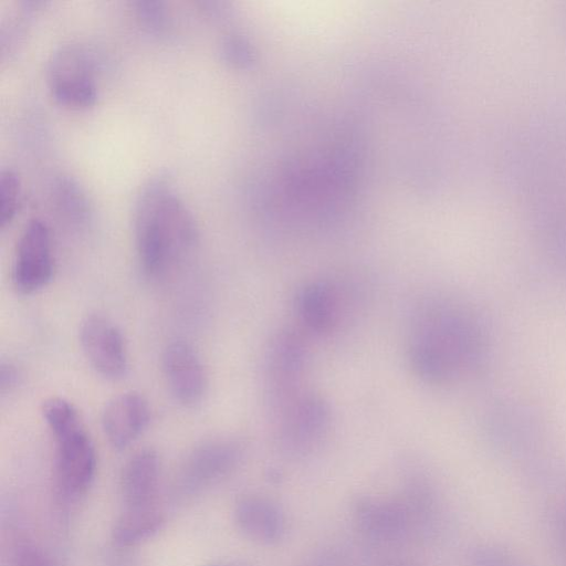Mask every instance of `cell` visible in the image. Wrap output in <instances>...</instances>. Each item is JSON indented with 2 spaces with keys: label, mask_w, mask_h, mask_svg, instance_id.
I'll list each match as a JSON object with an SVG mask.
<instances>
[{
  "label": "cell",
  "mask_w": 566,
  "mask_h": 566,
  "mask_svg": "<svg viewBox=\"0 0 566 566\" xmlns=\"http://www.w3.org/2000/svg\"><path fill=\"white\" fill-rule=\"evenodd\" d=\"M480 349L475 323L454 304L422 297L412 307L406 356L412 374L422 382L441 386L461 379L474 367Z\"/></svg>",
  "instance_id": "obj_1"
},
{
  "label": "cell",
  "mask_w": 566,
  "mask_h": 566,
  "mask_svg": "<svg viewBox=\"0 0 566 566\" xmlns=\"http://www.w3.org/2000/svg\"><path fill=\"white\" fill-rule=\"evenodd\" d=\"M134 231L140 268L151 280L172 274L199 242L192 212L163 176L143 186L135 203Z\"/></svg>",
  "instance_id": "obj_2"
},
{
  "label": "cell",
  "mask_w": 566,
  "mask_h": 566,
  "mask_svg": "<svg viewBox=\"0 0 566 566\" xmlns=\"http://www.w3.org/2000/svg\"><path fill=\"white\" fill-rule=\"evenodd\" d=\"M42 415L55 442L54 478L57 490L75 500L91 486L96 471V452L78 411L67 400L52 397Z\"/></svg>",
  "instance_id": "obj_3"
},
{
  "label": "cell",
  "mask_w": 566,
  "mask_h": 566,
  "mask_svg": "<svg viewBox=\"0 0 566 566\" xmlns=\"http://www.w3.org/2000/svg\"><path fill=\"white\" fill-rule=\"evenodd\" d=\"M308 337L298 328H282L268 343L262 368L264 401L271 420L303 395L310 365Z\"/></svg>",
  "instance_id": "obj_4"
},
{
  "label": "cell",
  "mask_w": 566,
  "mask_h": 566,
  "mask_svg": "<svg viewBox=\"0 0 566 566\" xmlns=\"http://www.w3.org/2000/svg\"><path fill=\"white\" fill-rule=\"evenodd\" d=\"M354 281L315 279L300 286L294 296L298 329L310 337H327L346 323L356 302L364 295Z\"/></svg>",
  "instance_id": "obj_5"
},
{
  "label": "cell",
  "mask_w": 566,
  "mask_h": 566,
  "mask_svg": "<svg viewBox=\"0 0 566 566\" xmlns=\"http://www.w3.org/2000/svg\"><path fill=\"white\" fill-rule=\"evenodd\" d=\"M271 421L280 449L300 458L313 453L328 437L333 411L323 396L307 389Z\"/></svg>",
  "instance_id": "obj_6"
},
{
  "label": "cell",
  "mask_w": 566,
  "mask_h": 566,
  "mask_svg": "<svg viewBox=\"0 0 566 566\" xmlns=\"http://www.w3.org/2000/svg\"><path fill=\"white\" fill-rule=\"evenodd\" d=\"M96 66L92 55L77 44H63L48 61L46 82L54 99L72 109L93 106L98 96Z\"/></svg>",
  "instance_id": "obj_7"
},
{
  "label": "cell",
  "mask_w": 566,
  "mask_h": 566,
  "mask_svg": "<svg viewBox=\"0 0 566 566\" xmlns=\"http://www.w3.org/2000/svg\"><path fill=\"white\" fill-rule=\"evenodd\" d=\"M53 271L50 229L43 220L31 219L17 243L12 266L13 285L22 294L34 293L48 285Z\"/></svg>",
  "instance_id": "obj_8"
},
{
  "label": "cell",
  "mask_w": 566,
  "mask_h": 566,
  "mask_svg": "<svg viewBox=\"0 0 566 566\" xmlns=\"http://www.w3.org/2000/svg\"><path fill=\"white\" fill-rule=\"evenodd\" d=\"M80 344L92 368L102 377L117 380L128 370V355L119 328L101 314L86 316L80 326Z\"/></svg>",
  "instance_id": "obj_9"
},
{
  "label": "cell",
  "mask_w": 566,
  "mask_h": 566,
  "mask_svg": "<svg viewBox=\"0 0 566 566\" xmlns=\"http://www.w3.org/2000/svg\"><path fill=\"white\" fill-rule=\"evenodd\" d=\"M243 457V446L233 439H216L196 447L180 471V486L196 493L229 475Z\"/></svg>",
  "instance_id": "obj_10"
},
{
  "label": "cell",
  "mask_w": 566,
  "mask_h": 566,
  "mask_svg": "<svg viewBox=\"0 0 566 566\" xmlns=\"http://www.w3.org/2000/svg\"><path fill=\"white\" fill-rule=\"evenodd\" d=\"M161 367L168 389L179 403L192 407L202 400L208 386L207 374L190 344L169 343L161 355Z\"/></svg>",
  "instance_id": "obj_11"
},
{
  "label": "cell",
  "mask_w": 566,
  "mask_h": 566,
  "mask_svg": "<svg viewBox=\"0 0 566 566\" xmlns=\"http://www.w3.org/2000/svg\"><path fill=\"white\" fill-rule=\"evenodd\" d=\"M150 408L147 400L135 391L124 392L105 406L102 427L108 442L115 449H125L147 428Z\"/></svg>",
  "instance_id": "obj_12"
},
{
  "label": "cell",
  "mask_w": 566,
  "mask_h": 566,
  "mask_svg": "<svg viewBox=\"0 0 566 566\" xmlns=\"http://www.w3.org/2000/svg\"><path fill=\"white\" fill-rule=\"evenodd\" d=\"M353 516L365 534L380 541L400 539L412 530L400 499L360 496L354 502Z\"/></svg>",
  "instance_id": "obj_13"
},
{
  "label": "cell",
  "mask_w": 566,
  "mask_h": 566,
  "mask_svg": "<svg viewBox=\"0 0 566 566\" xmlns=\"http://www.w3.org/2000/svg\"><path fill=\"white\" fill-rule=\"evenodd\" d=\"M238 528L249 538L261 544H275L286 531L282 509L273 501L248 495L238 501L233 511Z\"/></svg>",
  "instance_id": "obj_14"
},
{
  "label": "cell",
  "mask_w": 566,
  "mask_h": 566,
  "mask_svg": "<svg viewBox=\"0 0 566 566\" xmlns=\"http://www.w3.org/2000/svg\"><path fill=\"white\" fill-rule=\"evenodd\" d=\"M160 461L153 449L136 452L124 465L120 493L125 507L156 504Z\"/></svg>",
  "instance_id": "obj_15"
},
{
  "label": "cell",
  "mask_w": 566,
  "mask_h": 566,
  "mask_svg": "<svg viewBox=\"0 0 566 566\" xmlns=\"http://www.w3.org/2000/svg\"><path fill=\"white\" fill-rule=\"evenodd\" d=\"M164 523V513L157 504L125 507L113 526L112 538L117 546H133L154 536Z\"/></svg>",
  "instance_id": "obj_16"
},
{
  "label": "cell",
  "mask_w": 566,
  "mask_h": 566,
  "mask_svg": "<svg viewBox=\"0 0 566 566\" xmlns=\"http://www.w3.org/2000/svg\"><path fill=\"white\" fill-rule=\"evenodd\" d=\"M53 198L60 212L69 220L77 223L87 220L90 206L76 181L69 177H60L53 186Z\"/></svg>",
  "instance_id": "obj_17"
},
{
  "label": "cell",
  "mask_w": 566,
  "mask_h": 566,
  "mask_svg": "<svg viewBox=\"0 0 566 566\" xmlns=\"http://www.w3.org/2000/svg\"><path fill=\"white\" fill-rule=\"evenodd\" d=\"M21 184L17 172L10 168L0 175V224L4 228L14 218L20 203Z\"/></svg>",
  "instance_id": "obj_18"
},
{
  "label": "cell",
  "mask_w": 566,
  "mask_h": 566,
  "mask_svg": "<svg viewBox=\"0 0 566 566\" xmlns=\"http://www.w3.org/2000/svg\"><path fill=\"white\" fill-rule=\"evenodd\" d=\"M135 12L140 23L151 32L160 33L169 24V10L164 1L139 0L135 2Z\"/></svg>",
  "instance_id": "obj_19"
},
{
  "label": "cell",
  "mask_w": 566,
  "mask_h": 566,
  "mask_svg": "<svg viewBox=\"0 0 566 566\" xmlns=\"http://www.w3.org/2000/svg\"><path fill=\"white\" fill-rule=\"evenodd\" d=\"M13 566H57V564L44 549L27 543L18 546Z\"/></svg>",
  "instance_id": "obj_20"
},
{
  "label": "cell",
  "mask_w": 566,
  "mask_h": 566,
  "mask_svg": "<svg viewBox=\"0 0 566 566\" xmlns=\"http://www.w3.org/2000/svg\"><path fill=\"white\" fill-rule=\"evenodd\" d=\"M18 381V371L10 363H2L0 368V387L4 392L15 386Z\"/></svg>",
  "instance_id": "obj_21"
},
{
  "label": "cell",
  "mask_w": 566,
  "mask_h": 566,
  "mask_svg": "<svg viewBox=\"0 0 566 566\" xmlns=\"http://www.w3.org/2000/svg\"><path fill=\"white\" fill-rule=\"evenodd\" d=\"M207 566H237V565H232V564H228V563H212Z\"/></svg>",
  "instance_id": "obj_22"
},
{
  "label": "cell",
  "mask_w": 566,
  "mask_h": 566,
  "mask_svg": "<svg viewBox=\"0 0 566 566\" xmlns=\"http://www.w3.org/2000/svg\"><path fill=\"white\" fill-rule=\"evenodd\" d=\"M391 566H406V565H401V564L396 565V564H394V565H391Z\"/></svg>",
  "instance_id": "obj_23"
}]
</instances>
